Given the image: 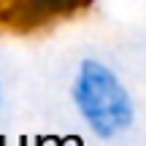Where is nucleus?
I'll return each mask as SVG.
<instances>
[{
    "mask_svg": "<svg viewBox=\"0 0 146 146\" xmlns=\"http://www.w3.org/2000/svg\"><path fill=\"white\" fill-rule=\"evenodd\" d=\"M0 100H3V89H0Z\"/></svg>",
    "mask_w": 146,
    "mask_h": 146,
    "instance_id": "3",
    "label": "nucleus"
},
{
    "mask_svg": "<svg viewBox=\"0 0 146 146\" xmlns=\"http://www.w3.org/2000/svg\"><path fill=\"white\" fill-rule=\"evenodd\" d=\"M73 103L84 125L103 141L122 135L135 122V103L125 81L100 60H81L73 81Z\"/></svg>",
    "mask_w": 146,
    "mask_h": 146,
    "instance_id": "1",
    "label": "nucleus"
},
{
    "mask_svg": "<svg viewBox=\"0 0 146 146\" xmlns=\"http://www.w3.org/2000/svg\"><path fill=\"white\" fill-rule=\"evenodd\" d=\"M92 5V0H8L0 8V25L19 33L41 30L73 14H81Z\"/></svg>",
    "mask_w": 146,
    "mask_h": 146,
    "instance_id": "2",
    "label": "nucleus"
},
{
    "mask_svg": "<svg viewBox=\"0 0 146 146\" xmlns=\"http://www.w3.org/2000/svg\"><path fill=\"white\" fill-rule=\"evenodd\" d=\"M62 146H73V143H62Z\"/></svg>",
    "mask_w": 146,
    "mask_h": 146,
    "instance_id": "4",
    "label": "nucleus"
}]
</instances>
